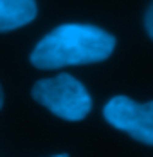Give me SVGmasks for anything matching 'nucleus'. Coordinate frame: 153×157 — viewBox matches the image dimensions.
Returning a JSON list of instances; mask_svg holds the SVG:
<instances>
[{"instance_id": "obj_1", "label": "nucleus", "mask_w": 153, "mask_h": 157, "mask_svg": "<svg viewBox=\"0 0 153 157\" xmlns=\"http://www.w3.org/2000/svg\"><path fill=\"white\" fill-rule=\"evenodd\" d=\"M115 49L114 34L88 24H63L45 34L31 52L36 69H63L70 65L105 62Z\"/></svg>"}, {"instance_id": "obj_2", "label": "nucleus", "mask_w": 153, "mask_h": 157, "mask_svg": "<svg viewBox=\"0 0 153 157\" xmlns=\"http://www.w3.org/2000/svg\"><path fill=\"white\" fill-rule=\"evenodd\" d=\"M31 94L36 103L67 121H81L92 110V98L85 85L67 72L36 81Z\"/></svg>"}, {"instance_id": "obj_3", "label": "nucleus", "mask_w": 153, "mask_h": 157, "mask_svg": "<svg viewBox=\"0 0 153 157\" xmlns=\"http://www.w3.org/2000/svg\"><path fill=\"white\" fill-rule=\"evenodd\" d=\"M103 116L114 128L153 146V101L137 103L126 96H115L105 105Z\"/></svg>"}, {"instance_id": "obj_4", "label": "nucleus", "mask_w": 153, "mask_h": 157, "mask_svg": "<svg viewBox=\"0 0 153 157\" xmlns=\"http://www.w3.org/2000/svg\"><path fill=\"white\" fill-rule=\"evenodd\" d=\"M38 13L36 0H0V33L31 24Z\"/></svg>"}, {"instance_id": "obj_5", "label": "nucleus", "mask_w": 153, "mask_h": 157, "mask_svg": "<svg viewBox=\"0 0 153 157\" xmlns=\"http://www.w3.org/2000/svg\"><path fill=\"white\" fill-rule=\"evenodd\" d=\"M144 25H146V31H148V34L153 38V4L150 6V9H148V13H146Z\"/></svg>"}, {"instance_id": "obj_6", "label": "nucleus", "mask_w": 153, "mask_h": 157, "mask_svg": "<svg viewBox=\"0 0 153 157\" xmlns=\"http://www.w3.org/2000/svg\"><path fill=\"white\" fill-rule=\"evenodd\" d=\"M2 105H4V92H2V87H0V109H2Z\"/></svg>"}, {"instance_id": "obj_7", "label": "nucleus", "mask_w": 153, "mask_h": 157, "mask_svg": "<svg viewBox=\"0 0 153 157\" xmlns=\"http://www.w3.org/2000/svg\"><path fill=\"white\" fill-rule=\"evenodd\" d=\"M56 157H67V155H56Z\"/></svg>"}]
</instances>
